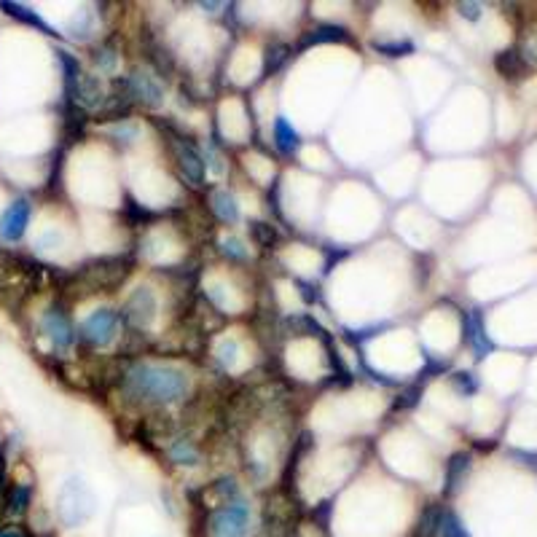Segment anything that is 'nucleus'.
I'll return each instance as SVG.
<instances>
[{"instance_id": "obj_5", "label": "nucleus", "mask_w": 537, "mask_h": 537, "mask_svg": "<svg viewBox=\"0 0 537 537\" xmlns=\"http://www.w3.org/2000/svg\"><path fill=\"white\" fill-rule=\"evenodd\" d=\"M119 331V317L111 309H97L92 315L86 317L84 325H81V333H84V339H89L97 347H105L108 341H113Z\"/></svg>"}, {"instance_id": "obj_15", "label": "nucleus", "mask_w": 537, "mask_h": 537, "mask_svg": "<svg viewBox=\"0 0 537 537\" xmlns=\"http://www.w3.org/2000/svg\"><path fill=\"white\" fill-rule=\"evenodd\" d=\"M497 68L503 70L505 76H513L516 70L521 68V60H519V54L516 52H505L500 60H497Z\"/></svg>"}, {"instance_id": "obj_20", "label": "nucleus", "mask_w": 537, "mask_h": 537, "mask_svg": "<svg viewBox=\"0 0 537 537\" xmlns=\"http://www.w3.org/2000/svg\"><path fill=\"white\" fill-rule=\"evenodd\" d=\"M0 537H27V535L17 527H0Z\"/></svg>"}, {"instance_id": "obj_7", "label": "nucleus", "mask_w": 537, "mask_h": 537, "mask_svg": "<svg viewBox=\"0 0 537 537\" xmlns=\"http://www.w3.org/2000/svg\"><path fill=\"white\" fill-rule=\"evenodd\" d=\"M129 89H132V94H135L137 100H143V103H162V86H159V81H156L154 76H148V73H135V76L129 78Z\"/></svg>"}, {"instance_id": "obj_14", "label": "nucleus", "mask_w": 537, "mask_h": 537, "mask_svg": "<svg viewBox=\"0 0 537 537\" xmlns=\"http://www.w3.org/2000/svg\"><path fill=\"white\" fill-rule=\"evenodd\" d=\"M172 460L180 462V465H194L197 462V449L188 441H180V444L172 446Z\"/></svg>"}, {"instance_id": "obj_2", "label": "nucleus", "mask_w": 537, "mask_h": 537, "mask_svg": "<svg viewBox=\"0 0 537 537\" xmlns=\"http://www.w3.org/2000/svg\"><path fill=\"white\" fill-rule=\"evenodd\" d=\"M250 524H253V511H250V503H245L242 497L221 503V508H215L210 521H207L210 537H248Z\"/></svg>"}, {"instance_id": "obj_4", "label": "nucleus", "mask_w": 537, "mask_h": 537, "mask_svg": "<svg viewBox=\"0 0 537 537\" xmlns=\"http://www.w3.org/2000/svg\"><path fill=\"white\" fill-rule=\"evenodd\" d=\"M30 215H33V205L25 197L14 199L6 213L0 215V237L6 242H17L25 237L27 226H30Z\"/></svg>"}, {"instance_id": "obj_17", "label": "nucleus", "mask_w": 537, "mask_h": 537, "mask_svg": "<svg viewBox=\"0 0 537 537\" xmlns=\"http://www.w3.org/2000/svg\"><path fill=\"white\" fill-rule=\"evenodd\" d=\"M97 68L105 70V73H111V70H116V54L108 52V49H103V52L97 54Z\"/></svg>"}, {"instance_id": "obj_12", "label": "nucleus", "mask_w": 537, "mask_h": 537, "mask_svg": "<svg viewBox=\"0 0 537 537\" xmlns=\"http://www.w3.org/2000/svg\"><path fill=\"white\" fill-rule=\"evenodd\" d=\"M435 529H438V537H468L460 519L452 516V513H444V516L438 519V524H435Z\"/></svg>"}, {"instance_id": "obj_3", "label": "nucleus", "mask_w": 537, "mask_h": 537, "mask_svg": "<svg viewBox=\"0 0 537 537\" xmlns=\"http://www.w3.org/2000/svg\"><path fill=\"white\" fill-rule=\"evenodd\" d=\"M92 511H94V497L84 486V481H76V478L68 481V486L62 489L60 495L62 521L70 524V527H76V524H81L84 519H89Z\"/></svg>"}, {"instance_id": "obj_9", "label": "nucleus", "mask_w": 537, "mask_h": 537, "mask_svg": "<svg viewBox=\"0 0 537 537\" xmlns=\"http://www.w3.org/2000/svg\"><path fill=\"white\" fill-rule=\"evenodd\" d=\"M30 500H33V486L30 484H14L6 495V513L9 516H22L30 508Z\"/></svg>"}, {"instance_id": "obj_19", "label": "nucleus", "mask_w": 537, "mask_h": 537, "mask_svg": "<svg viewBox=\"0 0 537 537\" xmlns=\"http://www.w3.org/2000/svg\"><path fill=\"white\" fill-rule=\"evenodd\" d=\"M457 382L462 384L465 393H473V390H476V379H470V374H460L457 376Z\"/></svg>"}, {"instance_id": "obj_10", "label": "nucleus", "mask_w": 537, "mask_h": 537, "mask_svg": "<svg viewBox=\"0 0 537 537\" xmlns=\"http://www.w3.org/2000/svg\"><path fill=\"white\" fill-rule=\"evenodd\" d=\"M213 207H215V213L221 215L223 221H237V215H239L237 199L231 197L229 191H218V194H213Z\"/></svg>"}, {"instance_id": "obj_16", "label": "nucleus", "mask_w": 537, "mask_h": 537, "mask_svg": "<svg viewBox=\"0 0 537 537\" xmlns=\"http://www.w3.org/2000/svg\"><path fill=\"white\" fill-rule=\"evenodd\" d=\"M223 250H226V253H229V256H234V258L248 256V250H245V245H242V242H239L237 237L223 239Z\"/></svg>"}, {"instance_id": "obj_13", "label": "nucleus", "mask_w": 537, "mask_h": 537, "mask_svg": "<svg viewBox=\"0 0 537 537\" xmlns=\"http://www.w3.org/2000/svg\"><path fill=\"white\" fill-rule=\"evenodd\" d=\"M468 339L478 352H486V347H489V344H486L484 328H481V320H478V317H470L468 320Z\"/></svg>"}, {"instance_id": "obj_1", "label": "nucleus", "mask_w": 537, "mask_h": 537, "mask_svg": "<svg viewBox=\"0 0 537 537\" xmlns=\"http://www.w3.org/2000/svg\"><path fill=\"white\" fill-rule=\"evenodd\" d=\"M127 390L135 398L156 403H175L186 398L188 376L180 368L156 366V363H140L129 368Z\"/></svg>"}, {"instance_id": "obj_11", "label": "nucleus", "mask_w": 537, "mask_h": 537, "mask_svg": "<svg viewBox=\"0 0 537 537\" xmlns=\"http://www.w3.org/2000/svg\"><path fill=\"white\" fill-rule=\"evenodd\" d=\"M274 140H277V145H280L285 154H290L296 148V143H299V137H296L293 127L285 119H277V124H274Z\"/></svg>"}, {"instance_id": "obj_8", "label": "nucleus", "mask_w": 537, "mask_h": 537, "mask_svg": "<svg viewBox=\"0 0 537 537\" xmlns=\"http://www.w3.org/2000/svg\"><path fill=\"white\" fill-rule=\"evenodd\" d=\"M127 309H129V317H132L135 323L148 325V323H151V317H154V312H156L154 293H151L148 288H137L135 296L129 299Z\"/></svg>"}, {"instance_id": "obj_18", "label": "nucleus", "mask_w": 537, "mask_h": 537, "mask_svg": "<svg viewBox=\"0 0 537 537\" xmlns=\"http://www.w3.org/2000/svg\"><path fill=\"white\" fill-rule=\"evenodd\" d=\"M460 14L465 19H473V22H476V19L481 17V6H478V3H462Z\"/></svg>"}, {"instance_id": "obj_6", "label": "nucleus", "mask_w": 537, "mask_h": 537, "mask_svg": "<svg viewBox=\"0 0 537 537\" xmlns=\"http://www.w3.org/2000/svg\"><path fill=\"white\" fill-rule=\"evenodd\" d=\"M41 325H43V333L52 339V344L57 347V350H65V347H70V344H73V328H70L68 317L60 315L57 309L46 312L41 320Z\"/></svg>"}]
</instances>
